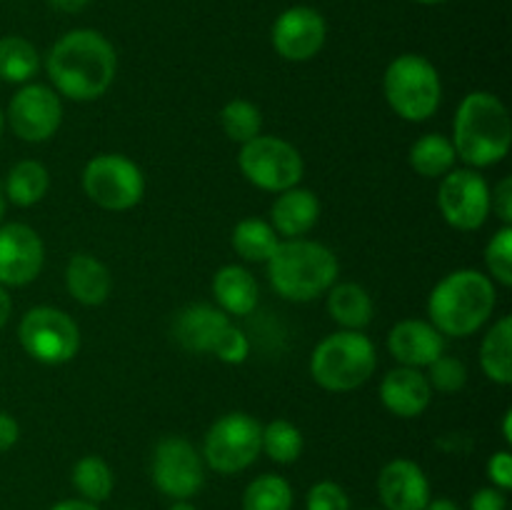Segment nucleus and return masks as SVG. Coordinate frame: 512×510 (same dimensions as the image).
Here are the masks:
<instances>
[{
	"label": "nucleus",
	"instance_id": "obj_17",
	"mask_svg": "<svg viewBox=\"0 0 512 510\" xmlns=\"http://www.w3.org/2000/svg\"><path fill=\"white\" fill-rule=\"evenodd\" d=\"M378 393L383 408L403 420L423 415L433 400V388L423 370L405 368V365H398L383 375Z\"/></svg>",
	"mask_w": 512,
	"mask_h": 510
},
{
	"label": "nucleus",
	"instance_id": "obj_15",
	"mask_svg": "<svg viewBox=\"0 0 512 510\" xmlns=\"http://www.w3.org/2000/svg\"><path fill=\"white\" fill-rule=\"evenodd\" d=\"M45 265V245L38 230L25 223L0 225V285L23 288Z\"/></svg>",
	"mask_w": 512,
	"mask_h": 510
},
{
	"label": "nucleus",
	"instance_id": "obj_43",
	"mask_svg": "<svg viewBox=\"0 0 512 510\" xmlns=\"http://www.w3.org/2000/svg\"><path fill=\"white\" fill-rule=\"evenodd\" d=\"M88 3L90 0H50V5L63 10V13H78V10H83Z\"/></svg>",
	"mask_w": 512,
	"mask_h": 510
},
{
	"label": "nucleus",
	"instance_id": "obj_6",
	"mask_svg": "<svg viewBox=\"0 0 512 510\" xmlns=\"http://www.w3.org/2000/svg\"><path fill=\"white\" fill-rule=\"evenodd\" d=\"M383 95L398 118L425 123L443 103V80L425 55L403 53L385 68Z\"/></svg>",
	"mask_w": 512,
	"mask_h": 510
},
{
	"label": "nucleus",
	"instance_id": "obj_13",
	"mask_svg": "<svg viewBox=\"0 0 512 510\" xmlns=\"http://www.w3.org/2000/svg\"><path fill=\"white\" fill-rule=\"evenodd\" d=\"M5 123L25 143H45L63 123V103L50 85L25 83L10 98Z\"/></svg>",
	"mask_w": 512,
	"mask_h": 510
},
{
	"label": "nucleus",
	"instance_id": "obj_47",
	"mask_svg": "<svg viewBox=\"0 0 512 510\" xmlns=\"http://www.w3.org/2000/svg\"><path fill=\"white\" fill-rule=\"evenodd\" d=\"M420 5H440V3H448V0H415Z\"/></svg>",
	"mask_w": 512,
	"mask_h": 510
},
{
	"label": "nucleus",
	"instance_id": "obj_10",
	"mask_svg": "<svg viewBox=\"0 0 512 510\" xmlns=\"http://www.w3.org/2000/svg\"><path fill=\"white\" fill-rule=\"evenodd\" d=\"M18 340L35 363L63 365L78 355L80 328L65 310L38 305L20 320Z\"/></svg>",
	"mask_w": 512,
	"mask_h": 510
},
{
	"label": "nucleus",
	"instance_id": "obj_31",
	"mask_svg": "<svg viewBox=\"0 0 512 510\" xmlns=\"http://www.w3.org/2000/svg\"><path fill=\"white\" fill-rule=\"evenodd\" d=\"M293 485L283 475H258L243 493V510H290Z\"/></svg>",
	"mask_w": 512,
	"mask_h": 510
},
{
	"label": "nucleus",
	"instance_id": "obj_12",
	"mask_svg": "<svg viewBox=\"0 0 512 510\" xmlns=\"http://www.w3.org/2000/svg\"><path fill=\"white\" fill-rule=\"evenodd\" d=\"M150 473L160 493L173 500H188L205 485V460L190 440L168 435L155 445Z\"/></svg>",
	"mask_w": 512,
	"mask_h": 510
},
{
	"label": "nucleus",
	"instance_id": "obj_36",
	"mask_svg": "<svg viewBox=\"0 0 512 510\" xmlns=\"http://www.w3.org/2000/svg\"><path fill=\"white\" fill-rule=\"evenodd\" d=\"M305 510H350V498L333 480H320L308 490Z\"/></svg>",
	"mask_w": 512,
	"mask_h": 510
},
{
	"label": "nucleus",
	"instance_id": "obj_35",
	"mask_svg": "<svg viewBox=\"0 0 512 510\" xmlns=\"http://www.w3.org/2000/svg\"><path fill=\"white\" fill-rule=\"evenodd\" d=\"M215 358L225 365H240L248 360L250 355V338L238 328V325L230 323L228 330L220 335L218 345L213 350Z\"/></svg>",
	"mask_w": 512,
	"mask_h": 510
},
{
	"label": "nucleus",
	"instance_id": "obj_14",
	"mask_svg": "<svg viewBox=\"0 0 512 510\" xmlns=\"http://www.w3.org/2000/svg\"><path fill=\"white\" fill-rule=\"evenodd\" d=\"M325 38H328L325 18L308 5H293V8L283 10L270 30L275 53L290 63L313 60L323 50Z\"/></svg>",
	"mask_w": 512,
	"mask_h": 510
},
{
	"label": "nucleus",
	"instance_id": "obj_7",
	"mask_svg": "<svg viewBox=\"0 0 512 510\" xmlns=\"http://www.w3.org/2000/svg\"><path fill=\"white\" fill-rule=\"evenodd\" d=\"M238 168L250 185L275 195L295 188L305 173L303 155L293 143L263 133L240 145Z\"/></svg>",
	"mask_w": 512,
	"mask_h": 510
},
{
	"label": "nucleus",
	"instance_id": "obj_19",
	"mask_svg": "<svg viewBox=\"0 0 512 510\" xmlns=\"http://www.w3.org/2000/svg\"><path fill=\"white\" fill-rule=\"evenodd\" d=\"M228 325L230 315H225L223 310L208 303H195L180 310L173 325V335L190 353H213Z\"/></svg>",
	"mask_w": 512,
	"mask_h": 510
},
{
	"label": "nucleus",
	"instance_id": "obj_2",
	"mask_svg": "<svg viewBox=\"0 0 512 510\" xmlns=\"http://www.w3.org/2000/svg\"><path fill=\"white\" fill-rule=\"evenodd\" d=\"M450 143L455 155L473 170L503 163L512 145V123L503 100L488 90L465 95L455 110Z\"/></svg>",
	"mask_w": 512,
	"mask_h": 510
},
{
	"label": "nucleus",
	"instance_id": "obj_22",
	"mask_svg": "<svg viewBox=\"0 0 512 510\" xmlns=\"http://www.w3.org/2000/svg\"><path fill=\"white\" fill-rule=\"evenodd\" d=\"M213 295L218 308L225 315H250L258 308L260 288L258 280L253 278L248 268L243 265H223L213 275Z\"/></svg>",
	"mask_w": 512,
	"mask_h": 510
},
{
	"label": "nucleus",
	"instance_id": "obj_42",
	"mask_svg": "<svg viewBox=\"0 0 512 510\" xmlns=\"http://www.w3.org/2000/svg\"><path fill=\"white\" fill-rule=\"evenodd\" d=\"M10 315H13V298H10L8 290H5L3 285H0V330H3L5 325H8Z\"/></svg>",
	"mask_w": 512,
	"mask_h": 510
},
{
	"label": "nucleus",
	"instance_id": "obj_49",
	"mask_svg": "<svg viewBox=\"0 0 512 510\" xmlns=\"http://www.w3.org/2000/svg\"><path fill=\"white\" fill-rule=\"evenodd\" d=\"M3 128H5V113L0 110V135H3Z\"/></svg>",
	"mask_w": 512,
	"mask_h": 510
},
{
	"label": "nucleus",
	"instance_id": "obj_50",
	"mask_svg": "<svg viewBox=\"0 0 512 510\" xmlns=\"http://www.w3.org/2000/svg\"><path fill=\"white\" fill-rule=\"evenodd\" d=\"M368 510H378V508H368Z\"/></svg>",
	"mask_w": 512,
	"mask_h": 510
},
{
	"label": "nucleus",
	"instance_id": "obj_26",
	"mask_svg": "<svg viewBox=\"0 0 512 510\" xmlns=\"http://www.w3.org/2000/svg\"><path fill=\"white\" fill-rule=\"evenodd\" d=\"M50 173L38 160H20L8 170L5 178V195L18 208H33L48 195Z\"/></svg>",
	"mask_w": 512,
	"mask_h": 510
},
{
	"label": "nucleus",
	"instance_id": "obj_40",
	"mask_svg": "<svg viewBox=\"0 0 512 510\" xmlns=\"http://www.w3.org/2000/svg\"><path fill=\"white\" fill-rule=\"evenodd\" d=\"M18 438H20L18 420H15L10 413H5V410H0V453L13 448V445L18 443Z\"/></svg>",
	"mask_w": 512,
	"mask_h": 510
},
{
	"label": "nucleus",
	"instance_id": "obj_37",
	"mask_svg": "<svg viewBox=\"0 0 512 510\" xmlns=\"http://www.w3.org/2000/svg\"><path fill=\"white\" fill-rule=\"evenodd\" d=\"M488 478L498 490L508 493L512 488V455L510 450H498L493 458L488 460Z\"/></svg>",
	"mask_w": 512,
	"mask_h": 510
},
{
	"label": "nucleus",
	"instance_id": "obj_39",
	"mask_svg": "<svg viewBox=\"0 0 512 510\" xmlns=\"http://www.w3.org/2000/svg\"><path fill=\"white\" fill-rule=\"evenodd\" d=\"M505 508H508V498H505L503 490H498L495 485L475 490V495L470 498V510H505Z\"/></svg>",
	"mask_w": 512,
	"mask_h": 510
},
{
	"label": "nucleus",
	"instance_id": "obj_38",
	"mask_svg": "<svg viewBox=\"0 0 512 510\" xmlns=\"http://www.w3.org/2000/svg\"><path fill=\"white\" fill-rule=\"evenodd\" d=\"M490 213H495L503 225H512V178H503L490 190Z\"/></svg>",
	"mask_w": 512,
	"mask_h": 510
},
{
	"label": "nucleus",
	"instance_id": "obj_21",
	"mask_svg": "<svg viewBox=\"0 0 512 510\" xmlns=\"http://www.w3.org/2000/svg\"><path fill=\"white\" fill-rule=\"evenodd\" d=\"M65 288L80 305H103L113 290V275L108 265L90 253H75L65 265Z\"/></svg>",
	"mask_w": 512,
	"mask_h": 510
},
{
	"label": "nucleus",
	"instance_id": "obj_23",
	"mask_svg": "<svg viewBox=\"0 0 512 510\" xmlns=\"http://www.w3.org/2000/svg\"><path fill=\"white\" fill-rule=\"evenodd\" d=\"M328 313L340 330H365L373 320V300L358 283H335L325 293Z\"/></svg>",
	"mask_w": 512,
	"mask_h": 510
},
{
	"label": "nucleus",
	"instance_id": "obj_20",
	"mask_svg": "<svg viewBox=\"0 0 512 510\" xmlns=\"http://www.w3.org/2000/svg\"><path fill=\"white\" fill-rule=\"evenodd\" d=\"M320 220V200L313 190L290 188L278 193L270 208V225L280 240L305 238Z\"/></svg>",
	"mask_w": 512,
	"mask_h": 510
},
{
	"label": "nucleus",
	"instance_id": "obj_44",
	"mask_svg": "<svg viewBox=\"0 0 512 510\" xmlns=\"http://www.w3.org/2000/svg\"><path fill=\"white\" fill-rule=\"evenodd\" d=\"M425 510H460V508L458 503H453V500L438 498V500H430V503L425 505Z\"/></svg>",
	"mask_w": 512,
	"mask_h": 510
},
{
	"label": "nucleus",
	"instance_id": "obj_9",
	"mask_svg": "<svg viewBox=\"0 0 512 510\" xmlns=\"http://www.w3.org/2000/svg\"><path fill=\"white\" fill-rule=\"evenodd\" d=\"M263 425L243 410H233L215 420L203 440V460L220 475L243 473L258 460Z\"/></svg>",
	"mask_w": 512,
	"mask_h": 510
},
{
	"label": "nucleus",
	"instance_id": "obj_34",
	"mask_svg": "<svg viewBox=\"0 0 512 510\" xmlns=\"http://www.w3.org/2000/svg\"><path fill=\"white\" fill-rule=\"evenodd\" d=\"M425 370H428L425 378H428L430 388L440 390V393H458V390H463L465 383H468V368H465L463 360L455 358V355L443 353Z\"/></svg>",
	"mask_w": 512,
	"mask_h": 510
},
{
	"label": "nucleus",
	"instance_id": "obj_3",
	"mask_svg": "<svg viewBox=\"0 0 512 510\" xmlns=\"http://www.w3.org/2000/svg\"><path fill=\"white\" fill-rule=\"evenodd\" d=\"M498 303L495 283L485 273L460 268L445 275L428 295V318L443 338L478 333Z\"/></svg>",
	"mask_w": 512,
	"mask_h": 510
},
{
	"label": "nucleus",
	"instance_id": "obj_32",
	"mask_svg": "<svg viewBox=\"0 0 512 510\" xmlns=\"http://www.w3.org/2000/svg\"><path fill=\"white\" fill-rule=\"evenodd\" d=\"M220 125L233 143L245 145L263 130V113L250 100H230L220 110Z\"/></svg>",
	"mask_w": 512,
	"mask_h": 510
},
{
	"label": "nucleus",
	"instance_id": "obj_5",
	"mask_svg": "<svg viewBox=\"0 0 512 510\" xmlns=\"http://www.w3.org/2000/svg\"><path fill=\"white\" fill-rule=\"evenodd\" d=\"M378 368V350L363 330L325 335L310 355V375L328 393H350L368 383Z\"/></svg>",
	"mask_w": 512,
	"mask_h": 510
},
{
	"label": "nucleus",
	"instance_id": "obj_27",
	"mask_svg": "<svg viewBox=\"0 0 512 510\" xmlns=\"http://www.w3.org/2000/svg\"><path fill=\"white\" fill-rule=\"evenodd\" d=\"M233 250L245 263H268L280 245V235L263 218H243L230 235Z\"/></svg>",
	"mask_w": 512,
	"mask_h": 510
},
{
	"label": "nucleus",
	"instance_id": "obj_48",
	"mask_svg": "<svg viewBox=\"0 0 512 510\" xmlns=\"http://www.w3.org/2000/svg\"><path fill=\"white\" fill-rule=\"evenodd\" d=\"M3 215H5V198L3 193H0V223H3Z\"/></svg>",
	"mask_w": 512,
	"mask_h": 510
},
{
	"label": "nucleus",
	"instance_id": "obj_8",
	"mask_svg": "<svg viewBox=\"0 0 512 510\" xmlns=\"http://www.w3.org/2000/svg\"><path fill=\"white\" fill-rule=\"evenodd\" d=\"M80 185L98 208L110 213L135 208L145 195L143 170L120 153H100L90 158L80 175Z\"/></svg>",
	"mask_w": 512,
	"mask_h": 510
},
{
	"label": "nucleus",
	"instance_id": "obj_41",
	"mask_svg": "<svg viewBox=\"0 0 512 510\" xmlns=\"http://www.w3.org/2000/svg\"><path fill=\"white\" fill-rule=\"evenodd\" d=\"M50 510H100V508L83 498H70V500H60V503H55Z\"/></svg>",
	"mask_w": 512,
	"mask_h": 510
},
{
	"label": "nucleus",
	"instance_id": "obj_18",
	"mask_svg": "<svg viewBox=\"0 0 512 510\" xmlns=\"http://www.w3.org/2000/svg\"><path fill=\"white\" fill-rule=\"evenodd\" d=\"M388 350L405 368H428L445 353V338L430 320H400L388 333Z\"/></svg>",
	"mask_w": 512,
	"mask_h": 510
},
{
	"label": "nucleus",
	"instance_id": "obj_4",
	"mask_svg": "<svg viewBox=\"0 0 512 510\" xmlns=\"http://www.w3.org/2000/svg\"><path fill=\"white\" fill-rule=\"evenodd\" d=\"M265 265L273 290L290 303L323 298L340 275V263L333 250L308 238L280 240Z\"/></svg>",
	"mask_w": 512,
	"mask_h": 510
},
{
	"label": "nucleus",
	"instance_id": "obj_11",
	"mask_svg": "<svg viewBox=\"0 0 512 510\" xmlns=\"http://www.w3.org/2000/svg\"><path fill=\"white\" fill-rule=\"evenodd\" d=\"M438 208L445 223L455 230H478L490 218V185L478 170L453 168L440 178Z\"/></svg>",
	"mask_w": 512,
	"mask_h": 510
},
{
	"label": "nucleus",
	"instance_id": "obj_24",
	"mask_svg": "<svg viewBox=\"0 0 512 510\" xmlns=\"http://www.w3.org/2000/svg\"><path fill=\"white\" fill-rule=\"evenodd\" d=\"M480 368L495 385L512 383V315L495 320L480 343Z\"/></svg>",
	"mask_w": 512,
	"mask_h": 510
},
{
	"label": "nucleus",
	"instance_id": "obj_46",
	"mask_svg": "<svg viewBox=\"0 0 512 510\" xmlns=\"http://www.w3.org/2000/svg\"><path fill=\"white\" fill-rule=\"evenodd\" d=\"M168 510H195V508H193V505L188 503V500H178V503H175V505H170Z\"/></svg>",
	"mask_w": 512,
	"mask_h": 510
},
{
	"label": "nucleus",
	"instance_id": "obj_29",
	"mask_svg": "<svg viewBox=\"0 0 512 510\" xmlns=\"http://www.w3.org/2000/svg\"><path fill=\"white\" fill-rule=\"evenodd\" d=\"M75 490L80 493V498L88 500V503H103L113 493V470L105 463L100 455H83L78 463L73 465V473H70Z\"/></svg>",
	"mask_w": 512,
	"mask_h": 510
},
{
	"label": "nucleus",
	"instance_id": "obj_33",
	"mask_svg": "<svg viewBox=\"0 0 512 510\" xmlns=\"http://www.w3.org/2000/svg\"><path fill=\"white\" fill-rule=\"evenodd\" d=\"M485 268L493 283L510 288L512 285V225H503L485 245Z\"/></svg>",
	"mask_w": 512,
	"mask_h": 510
},
{
	"label": "nucleus",
	"instance_id": "obj_25",
	"mask_svg": "<svg viewBox=\"0 0 512 510\" xmlns=\"http://www.w3.org/2000/svg\"><path fill=\"white\" fill-rule=\"evenodd\" d=\"M455 155L453 143H450L448 135L443 133H425L410 145L408 163L420 178H443L450 170L455 168Z\"/></svg>",
	"mask_w": 512,
	"mask_h": 510
},
{
	"label": "nucleus",
	"instance_id": "obj_16",
	"mask_svg": "<svg viewBox=\"0 0 512 510\" xmlns=\"http://www.w3.org/2000/svg\"><path fill=\"white\" fill-rule=\"evenodd\" d=\"M378 495L385 510H425L430 503V483L415 460L395 458L378 475Z\"/></svg>",
	"mask_w": 512,
	"mask_h": 510
},
{
	"label": "nucleus",
	"instance_id": "obj_30",
	"mask_svg": "<svg viewBox=\"0 0 512 510\" xmlns=\"http://www.w3.org/2000/svg\"><path fill=\"white\" fill-rule=\"evenodd\" d=\"M305 438L300 433L298 425H293L290 420H270L268 425H263V433H260V453L268 455L273 463L290 465L303 455Z\"/></svg>",
	"mask_w": 512,
	"mask_h": 510
},
{
	"label": "nucleus",
	"instance_id": "obj_1",
	"mask_svg": "<svg viewBox=\"0 0 512 510\" xmlns=\"http://www.w3.org/2000/svg\"><path fill=\"white\" fill-rule=\"evenodd\" d=\"M45 73L53 90L73 103L103 98L118 73V55L103 33L90 28L60 35L45 55Z\"/></svg>",
	"mask_w": 512,
	"mask_h": 510
},
{
	"label": "nucleus",
	"instance_id": "obj_28",
	"mask_svg": "<svg viewBox=\"0 0 512 510\" xmlns=\"http://www.w3.org/2000/svg\"><path fill=\"white\" fill-rule=\"evenodd\" d=\"M40 68L38 48L23 35L0 38V80L13 85H25Z\"/></svg>",
	"mask_w": 512,
	"mask_h": 510
},
{
	"label": "nucleus",
	"instance_id": "obj_45",
	"mask_svg": "<svg viewBox=\"0 0 512 510\" xmlns=\"http://www.w3.org/2000/svg\"><path fill=\"white\" fill-rule=\"evenodd\" d=\"M510 423H512V410H505V418H503V438L505 443H512V430H510Z\"/></svg>",
	"mask_w": 512,
	"mask_h": 510
}]
</instances>
